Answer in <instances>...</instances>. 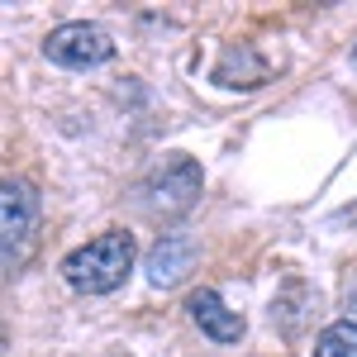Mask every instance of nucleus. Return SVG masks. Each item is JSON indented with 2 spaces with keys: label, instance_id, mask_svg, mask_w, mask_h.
<instances>
[{
  "label": "nucleus",
  "instance_id": "nucleus-11",
  "mask_svg": "<svg viewBox=\"0 0 357 357\" xmlns=\"http://www.w3.org/2000/svg\"><path fill=\"white\" fill-rule=\"evenodd\" d=\"M353 62H357V43H353Z\"/></svg>",
  "mask_w": 357,
  "mask_h": 357
},
{
  "label": "nucleus",
  "instance_id": "nucleus-8",
  "mask_svg": "<svg viewBox=\"0 0 357 357\" xmlns=\"http://www.w3.org/2000/svg\"><path fill=\"white\" fill-rule=\"evenodd\" d=\"M310 357H357V324L353 319H338L329 329H319Z\"/></svg>",
  "mask_w": 357,
  "mask_h": 357
},
{
  "label": "nucleus",
  "instance_id": "nucleus-6",
  "mask_svg": "<svg viewBox=\"0 0 357 357\" xmlns=\"http://www.w3.org/2000/svg\"><path fill=\"white\" fill-rule=\"evenodd\" d=\"M195 252H200V248H195L191 234H162V238L153 243V252H148L143 272H148L153 286H176V281L195 267Z\"/></svg>",
  "mask_w": 357,
  "mask_h": 357
},
{
  "label": "nucleus",
  "instance_id": "nucleus-1",
  "mask_svg": "<svg viewBox=\"0 0 357 357\" xmlns=\"http://www.w3.org/2000/svg\"><path fill=\"white\" fill-rule=\"evenodd\" d=\"M134 257H138L134 234L129 229H105V234L86 238L82 248H72L62 257V281L82 296H110L129 281Z\"/></svg>",
  "mask_w": 357,
  "mask_h": 357
},
{
  "label": "nucleus",
  "instance_id": "nucleus-7",
  "mask_svg": "<svg viewBox=\"0 0 357 357\" xmlns=\"http://www.w3.org/2000/svg\"><path fill=\"white\" fill-rule=\"evenodd\" d=\"M215 82L220 86H262L267 82V62L257 57V48H248V43H238V48H229V53L220 57V67H215Z\"/></svg>",
  "mask_w": 357,
  "mask_h": 357
},
{
  "label": "nucleus",
  "instance_id": "nucleus-3",
  "mask_svg": "<svg viewBox=\"0 0 357 357\" xmlns=\"http://www.w3.org/2000/svg\"><path fill=\"white\" fill-rule=\"evenodd\" d=\"M200 191H205V172H200V162L186 158V153H172V158H162V162L138 181L134 205H138L143 220L176 224L181 215H191V210H195Z\"/></svg>",
  "mask_w": 357,
  "mask_h": 357
},
{
  "label": "nucleus",
  "instance_id": "nucleus-10",
  "mask_svg": "<svg viewBox=\"0 0 357 357\" xmlns=\"http://www.w3.org/2000/svg\"><path fill=\"white\" fill-rule=\"evenodd\" d=\"M0 357H5V338H0Z\"/></svg>",
  "mask_w": 357,
  "mask_h": 357
},
{
  "label": "nucleus",
  "instance_id": "nucleus-4",
  "mask_svg": "<svg viewBox=\"0 0 357 357\" xmlns=\"http://www.w3.org/2000/svg\"><path fill=\"white\" fill-rule=\"evenodd\" d=\"M43 57L67 67V72H91V67H105L114 57V38L110 29L91 24V20H72V24H57L43 38Z\"/></svg>",
  "mask_w": 357,
  "mask_h": 357
},
{
  "label": "nucleus",
  "instance_id": "nucleus-5",
  "mask_svg": "<svg viewBox=\"0 0 357 357\" xmlns=\"http://www.w3.org/2000/svg\"><path fill=\"white\" fill-rule=\"evenodd\" d=\"M186 314H191L195 329L205 333V338H215V343H238V338L248 333L243 314H238V310H229L215 286H200V291H191V296H186Z\"/></svg>",
  "mask_w": 357,
  "mask_h": 357
},
{
  "label": "nucleus",
  "instance_id": "nucleus-9",
  "mask_svg": "<svg viewBox=\"0 0 357 357\" xmlns=\"http://www.w3.org/2000/svg\"><path fill=\"white\" fill-rule=\"evenodd\" d=\"M343 305H348V319L357 324V272L348 276V286H343Z\"/></svg>",
  "mask_w": 357,
  "mask_h": 357
},
{
  "label": "nucleus",
  "instance_id": "nucleus-2",
  "mask_svg": "<svg viewBox=\"0 0 357 357\" xmlns=\"http://www.w3.org/2000/svg\"><path fill=\"white\" fill-rule=\"evenodd\" d=\"M38 224H43V195L24 176L0 181V281L20 276L38 248Z\"/></svg>",
  "mask_w": 357,
  "mask_h": 357
}]
</instances>
